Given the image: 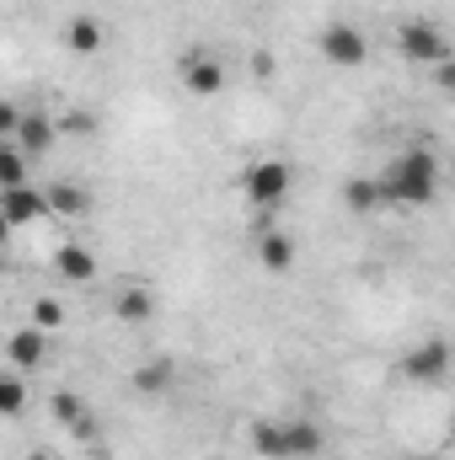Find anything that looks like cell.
<instances>
[{
    "instance_id": "26",
    "label": "cell",
    "mask_w": 455,
    "mask_h": 460,
    "mask_svg": "<svg viewBox=\"0 0 455 460\" xmlns=\"http://www.w3.org/2000/svg\"><path fill=\"white\" fill-rule=\"evenodd\" d=\"M22 460H65V456H59V450H27Z\"/></svg>"
},
{
    "instance_id": "8",
    "label": "cell",
    "mask_w": 455,
    "mask_h": 460,
    "mask_svg": "<svg viewBox=\"0 0 455 460\" xmlns=\"http://www.w3.org/2000/svg\"><path fill=\"white\" fill-rule=\"evenodd\" d=\"M445 369H451V343H445V338H429L424 348H413V353L402 358V375H407V380H418V385L445 380Z\"/></svg>"
},
{
    "instance_id": "18",
    "label": "cell",
    "mask_w": 455,
    "mask_h": 460,
    "mask_svg": "<svg viewBox=\"0 0 455 460\" xmlns=\"http://www.w3.org/2000/svg\"><path fill=\"white\" fill-rule=\"evenodd\" d=\"M27 412V380L16 369H0V418H22Z\"/></svg>"
},
{
    "instance_id": "7",
    "label": "cell",
    "mask_w": 455,
    "mask_h": 460,
    "mask_svg": "<svg viewBox=\"0 0 455 460\" xmlns=\"http://www.w3.org/2000/svg\"><path fill=\"white\" fill-rule=\"evenodd\" d=\"M0 215H5V226H11V230L38 226V220L49 215L43 188H32V182H22V188H0Z\"/></svg>"
},
{
    "instance_id": "12",
    "label": "cell",
    "mask_w": 455,
    "mask_h": 460,
    "mask_svg": "<svg viewBox=\"0 0 455 460\" xmlns=\"http://www.w3.org/2000/svg\"><path fill=\"white\" fill-rule=\"evenodd\" d=\"M103 43H108V32H103V22H97V16H86V11H81V16H70V22H65V49H70V54L92 59Z\"/></svg>"
},
{
    "instance_id": "13",
    "label": "cell",
    "mask_w": 455,
    "mask_h": 460,
    "mask_svg": "<svg viewBox=\"0 0 455 460\" xmlns=\"http://www.w3.org/2000/svg\"><path fill=\"white\" fill-rule=\"evenodd\" d=\"M43 204H49V215H59V220H86V209H92L86 188H76V182H54V188H43Z\"/></svg>"
},
{
    "instance_id": "19",
    "label": "cell",
    "mask_w": 455,
    "mask_h": 460,
    "mask_svg": "<svg viewBox=\"0 0 455 460\" xmlns=\"http://www.w3.org/2000/svg\"><path fill=\"white\" fill-rule=\"evenodd\" d=\"M27 327H38V332H59V327H65V305H59L54 295H38L32 311H27Z\"/></svg>"
},
{
    "instance_id": "24",
    "label": "cell",
    "mask_w": 455,
    "mask_h": 460,
    "mask_svg": "<svg viewBox=\"0 0 455 460\" xmlns=\"http://www.w3.org/2000/svg\"><path fill=\"white\" fill-rule=\"evenodd\" d=\"M252 75L268 81V75H273V59H268V54H252Z\"/></svg>"
},
{
    "instance_id": "23",
    "label": "cell",
    "mask_w": 455,
    "mask_h": 460,
    "mask_svg": "<svg viewBox=\"0 0 455 460\" xmlns=\"http://www.w3.org/2000/svg\"><path fill=\"white\" fill-rule=\"evenodd\" d=\"M16 118H22V108L0 97V139H11V134H16Z\"/></svg>"
},
{
    "instance_id": "3",
    "label": "cell",
    "mask_w": 455,
    "mask_h": 460,
    "mask_svg": "<svg viewBox=\"0 0 455 460\" xmlns=\"http://www.w3.org/2000/svg\"><path fill=\"white\" fill-rule=\"evenodd\" d=\"M290 188H295L290 161H252V166L241 172V193H246V204H252V209H263V215L284 209Z\"/></svg>"
},
{
    "instance_id": "17",
    "label": "cell",
    "mask_w": 455,
    "mask_h": 460,
    "mask_svg": "<svg viewBox=\"0 0 455 460\" xmlns=\"http://www.w3.org/2000/svg\"><path fill=\"white\" fill-rule=\"evenodd\" d=\"M343 204H348L353 215L380 209V188H375V177H348V182H343Z\"/></svg>"
},
{
    "instance_id": "10",
    "label": "cell",
    "mask_w": 455,
    "mask_h": 460,
    "mask_svg": "<svg viewBox=\"0 0 455 460\" xmlns=\"http://www.w3.org/2000/svg\"><path fill=\"white\" fill-rule=\"evenodd\" d=\"M54 139H59V128H54V118H49V113L27 108V113L16 118V134H11V145H16L22 155H43V150H54Z\"/></svg>"
},
{
    "instance_id": "22",
    "label": "cell",
    "mask_w": 455,
    "mask_h": 460,
    "mask_svg": "<svg viewBox=\"0 0 455 460\" xmlns=\"http://www.w3.org/2000/svg\"><path fill=\"white\" fill-rule=\"evenodd\" d=\"M54 128H59V134H76V139H86V134H97V118L86 113V108H70V113L54 118Z\"/></svg>"
},
{
    "instance_id": "28",
    "label": "cell",
    "mask_w": 455,
    "mask_h": 460,
    "mask_svg": "<svg viewBox=\"0 0 455 460\" xmlns=\"http://www.w3.org/2000/svg\"><path fill=\"white\" fill-rule=\"evenodd\" d=\"M402 460H434V456H402Z\"/></svg>"
},
{
    "instance_id": "27",
    "label": "cell",
    "mask_w": 455,
    "mask_h": 460,
    "mask_svg": "<svg viewBox=\"0 0 455 460\" xmlns=\"http://www.w3.org/2000/svg\"><path fill=\"white\" fill-rule=\"evenodd\" d=\"M5 241H11V226H5V215H0V246H5Z\"/></svg>"
},
{
    "instance_id": "6",
    "label": "cell",
    "mask_w": 455,
    "mask_h": 460,
    "mask_svg": "<svg viewBox=\"0 0 455 460\" xmlns=\"http://www.w3.org/2000/svg\"><path fill=\"white\" fill-rule=\"evenodd\" d=\"M397 49H402L413 65H440V59H451L445 32H440L434 22H407V27L397 32Z\"/></svg>"
},
{
    "instance_id": "4",
    "label": "cell",
    "mask_w": 455,
    "mask_h": 460,
    "mask_svg": "<svg viewBox=\"0 0 455 460\" xmlns=\"http://www.w3.org/2000/svg\"><path fill=\"white\" fill-rule=\"evenodd\" d=\"M317 49H322V59L338 65V70H359V65L370 59V38H364L353 22H327L322 38H317Z\"/></svg>"
},
{
    "instance_id": "21",
    "label": "cell",
    "mask_w": 455,
    "mask_h": 460,
    "mask_svg": "<svg viewBox=\"0 0 455 460\" xmlns=\"http://www.w3.org/2000/svg\"><path fill=\"white\" fill-rule=\"evenodd\" d=\"M49 412H54L59 429H76V423L86 418V402H81L76 391H54V407H49Z\"/></svg>"
},
{
    "instance_id": "11",
    "label": "cell",
    "mask_w": 455,
    "mask_h": 460,
    "mask_svg": "<svg viewBox=\"0 0 455 460\" xmlns=\"http://www.w3.org/2000/svg\"><path fill=\"white\" fill-rule=\"evenodd\" d=\"M257 262H263L268 273H290V268H295V241L279 226H263L257 230Z\"/></svg>"
},
{
    "instance_id": "5",
    "label": "cell",
    "mask_w": 455,
    "mask_h": 460,
    "mask_svg": "<svg viewBox=\"0 0 455 460\" xmlns=\"http://www.w3.org/2000/svg\"><path fill=\"white\" fill-rule=\"evenodd\" d=\"M177 75H183V86H188L193 97H220V92H226V59L210 54V49H188V54L177 59Z\"/></svg>"
},
{
    "instance_id": "14",
    "label": "cell",
    "mask_w": 455,
    "mask_h": 460,
    "mask_svg": "<svg viewBox=\"0 0 455 460\" xmlns=\"http://www.w3.org/2000/svg\"><path fill=\"white\" fill-rule=\"evenodd\" d=\"M113 316L123 322V327H145V322L156 316V295H150V289H139V284H134V289H123V295L113 300Z\"/></svg>"
},
{
    "instance_id": "2",
    "label": "cell",
    "mask_w": 455,
    "mask_h": 460,
    "mask_svg": "<svg viewBox=\"0 0 455 460\" xmlns=\"http://www.w3.org/2000/svg\"><path fill=\"white\" fill-rule=\"evenodd\" d=\"M252 450L263 460H306L317 456L322 445H327V434H322V423L317 418H284V423H252Z\"/></svg>"
},
{
    "instance_id": "25",
    "label": "cell",
    "mask_w": 455,
    "mask_h": 460,
    "mask_svg": "<svg viewBox=\"0 0 455 460\" xmlns=\"http://www.w3.org/2000/svg\"><path fill=\"white\" fill-rule=\"evenodd\" d=\"M434 70H440V86H455V65H451V59H440Z\"/></svg>"
},
{
    "instance_id": "1",
    "label": "cell",
    "mask_w": 455,
    "mask_h": 460,
    "mask_svg": "<svg viewBox=\"0 0 455 460\" xmlns=\"http://www.w3.org/2000/svg\"><path fill=\"white\" fill-rule=\"evenodd\" d=\"M375 188H380V204H429L440 193V161H434V150H424V145L402 150L375 177Z\"/></svg>"
},
{
    "instance_id": "9",
    "label": "cell",
    "mask_w": 455,
    "mask_h": 460,
    "mask_svg": "<svg viewBox=\"0 0 455 460\" xmlns=\"http://www.w3.org/2000/svg\"><path fill=\"white\" fill-rule=\"evenodd\" d=\"M43 358H49V332H38V327H16V332L5 338V364H11L16 375H32Z\"/></svg>"
},
{
    "instance_id": "15",
    "label": "cell",
    "mask_w": 455,
    "mask_h": 460,
    "mask_svg": "<svg viewBox=\"0 0 455 460\" xmlns=\"http://www.w3.org/2000/svg\"><path fill=\"white\" fill-rule=\"evenodd\" d=\"M54 268H59V273H65L70 284H92V279H97V257H92L86 246H76V241H70V246H59Z\"/></svg>"
},
{
    "instance_id": "20",
    "label": "cell",
    "mask_w": 455,
    "mask_h": 460,
    "mask_svg": "<svg viewBox=\"0 0 455 460\" xmlns=\"http://www.w3.org/2000/svg\"><path fill=\"white\" fill-rule=\"evenodd\" d=\"M22 182H27V155L11 139H0V188H22Z\"/></svg>"
},
{
    "instance_id": "16",
    "label": "cell",
    "mask_w": 455,
    "mask_h": 460,
    "mask_svg": "<svg viewBox=\"0 0 455 460\" xmlns=\"http://www.w3.org/2000/svg\"><path fill=\"white\" fill-rule=\"evenodd\" d=\"M172 375H177L172 358H150V364L134 369V391H139V396H161V391L172 385Z\"/></svg>"
}]
</instances>
